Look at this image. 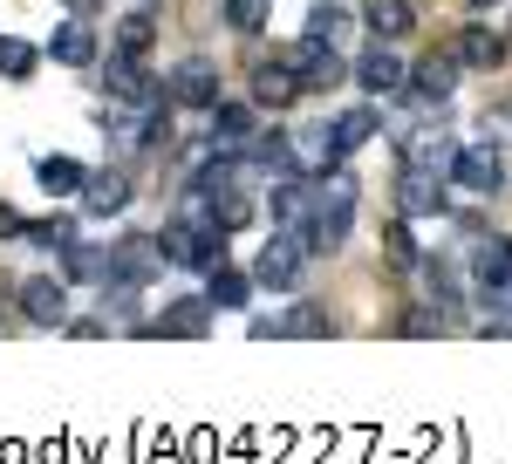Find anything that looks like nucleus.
<instances>
[{"label":"nucleus","mask_w":512,"mask_h":464,"mask_svg":"<svg viewBox=\"0 0 512 464\" xmlns=\"http://www.w3.org/2000/svg\"><path fill=\"white\" fill-rule=\"evenodd\" d=\"M301 267H308V239L280 226L274 239L260 246V260H253V287H274V294H287V287H301Z\"/></svg>","instance_id":"1"},{"label":"nucleus","mask_w":512,"mask_h":464,"mask_svg":"<svg viewBox=\"0 0 512 464\" xmlns=\"http://www.w3.org/2000/svg\"><path fill=\"white\" fill-rule=\"evenodd\" d=\"M396 157H403V164H417V171H444V178H451V157H458V144H451L444 116H417V123L403 130Z\"/></svg>","instance_id":"2"},{"label":"nucleus","mask_w":512,"mask_h":464,"mask_svg":"<svg viewBox=\"0 0 512 464\" xmlns=\"http://www.w3.org/2000/svg\"><path fill=\"white\" fill-rule=\"evenodd\" d=\"M287 69L301 76V89H335V82L349 76V55H342L335 41H315V35H301L294 48H287Z\"/></svg>","instance_id":"3"},{"label":"nucleus","mask_w":512,"mask_h":464,"mask_svg":"<svg viewBox=\"0 0 512 464\" xmlns=\"http://www.w3.org/2000/svg\"><path fill=\"white\" fill-rule=\"evenodd\" d=\"M164 103H178V110H212V103H219V62H205V55L178 62V69L164 76Z\"/></svg>","instance_id":"4"},{"label":"nucleus","mask_w":512,"mask_h":464,"mask_svg":"<svg viewBox=\"0 0 512 464\" xmlns=\"http://www.w3.org/2000/svg\"><path fill=\"white\" fill-rule=\"evenodd\" d=\"M349 76L362 82L369 96H396V89H410V62L396 55L390 41H369V48L355 55V69H349Z\"/></svg>","instance_id":"5"},{"label":"nucleus","mask_w":512,"mask_h":464,"mask_svg":"<svg viewBox=\"0 0 512 464\" xmlns=\"http://www.w3.org/2000/svg\"><path fill=\"white\" fill-rule=\"evenodd\" d=\"M444 185H451L444 171L403 164V171H396V212H403V219H437V212H444Z\"/></svg>","instance_id":"6"},{"label":"nucleus","mask_w":512,"mask_h":464,"mask_svg":"<svg viewBox=\"0 0 512 464\" xmlns=\"http://www.w3.org/2000/svg\"><path fill=\"white\" fill-rule=\"evenodd\" d=\"M110 96L117 103H164V76L158 69H144V55H110Z\"/></svg>","instance_id":"7"},{"label":"nucleus","mask_w":512,"mask_h":464,"mask_svg":"<svg viewBox=\"0 0 512 464\" xmlns=\"http://www.w3.org/2000/svg\"><path fill=\"white\" fill-rule=\"evenodd\" d=\"M451 178H458V185H465V192H499V185H506V157L492 151V144H472V151H458L451 157Z\"/></svg>","instance_id":"8"},{"label":"nucleus","mask_w":512,"mask_h":464,"mask_svg":"<svg viewBox=\"0 0 512 464\" xmlns=\"http://www.w3.org/2000/svg\"><path fill=\"white\" fill-rule=\"evenodd\" d=\"M21 308L35 328H62L69 321V280H21Z\"/></svg>","instance_id":"9"},{"label":"nucleus","mask_w":512,"mask_h":464,"mask_svg":"<svg viewBox=\"0 0 512 464\" xmlns=\"http://www.w3.org/2000/svg\"><path fill=\"white\" fill-rule=\"evenodd\" d=\"M267 212H274V226L301 232L315 219V185L308 178H274V198H267Z\"/></svg>","instance_id":"10"},{"label":"nucleus","mask_w":512,"mask_h":464,"mask_svg":"<svg viewBox=\"0 0 512 464\" xmlns=\"http://www.w3.org/2000/svg\"><path fill=\"white\" fill-rule=\"evenodd\" d=\"M458 76H465L458 55H424V62H410V89H417L424 103H444V96L458 89Z\"/></svg>","instance_id":"11"},{"label":"nucleus","mask_w":512,"mask_h":464,"mask_svg":"<svg viewBox=\"0 0 512 464\" xmlns=\"http://www.w3.org/2000/svg\"><path fill=\"white\" fill-rule=\"evenodd\" d=\"M376 130H383V110H376V103H362V110H342L335 123H328V144H335V164H342L349 151H362V144H369Z\"/></svg>","instance_id":"12"},{"label":"nucleus","mask_w":512,"mask_h":464,"mask_svg":"<svg viewBox=\"0 0 512 464\" xmlns=\"http://www.w3.org/2000/svg\"><path fill=\"white\" fill-rule=\"evenodd\" d=\"M137 198V185H130V171H89L82 178V205L96 212V219H110V212H123Z\"/></svg>","instance_id":"13"},{"label":"nucleus","mask_w":512,"mask_h":464,"mask_svg":"<svg viewBox=\"0 0 512 464\" xmlns=\"http://www.w3.org/2000/svg\"><path fill=\"white\" fill-rule=\"evenodd\" d=\"M294 96H301V76L287 69V55H280V62H260V69H253V103H260V110H287Z\"/></svg>","instance_id":"14"},{"label":"nucleus","mask_w":512,"mask_h":464,"mask_svg":"<svg viewBox=\"0 0 512 464\" xmlns=\"http://www.w3.org/2000/svg\"><path fill=\"white\" fill-rule=\"evenodd\" d=\"M246 164H253V171H274V178H308L301 157H294V144H287L280 130H260V137L246 144Z\"/></svg>","instance_id":"15"},{"label":"nucleus","mask_w":512,"mask_h":464,"mask_svg":"<svg viewBox=\"0 0 512 464\" xmlns=\"http://www.w3.org/2000/svg\"><path fill=\"white\" fill-rule=\"evenodd\" d=\"M205 328H212V301H205V294H192V301H164L158 335H178V342H192V335H205Z\"/></svg>","instance_id":"16"},{"label":"nucleus","mask_w":512,"mask_h":464,"mask_svg":"<svg viewBox=\"0 0 512 464\" xmlns=\"http://www.w3.org/2000/svg\"><path fill=\"white\" fill-rule=\"evenodd\" d=\"M82 178H89V164H76V157H62V151H55V157H35V185L48 198H76Z\"/></svg>","instance_id":"17"},{"label":"nucleus","mask_w":512,"mask_h":464,"mask_svg":"<svg viewBox=\"0 0 512 464\" xmlns=\"http://www.w3.org/2000/svg\"><path fill=\"white\" fill-rule=\"evenodd\" d=\"M205 301H212V308H246V301H253V273L226 267V260L205 267Z\"/></svg>","instance_id":"18"},{"label":"nucleus","mask_w":512,"mask_h":464,"mask_svg":"<svg viewBox=\"0 0 512 464\" xmlns=\"http://www.w3.org/2000/svg\"><path fill=\"white\" fill-rule=\"evenodd\" d=\"M48 55L69 62V69H89V62H96V35H89V21H62V28L48 35Z\"/></svg>","instance_id":"19"},{"label":"nucleus","mask_w":512,"mask_h":464,"mask_svg":"<svg viewBox=\"0 0 512 464\" xmlns=\"http://www.w3.org/2000/svg\"><path fill=\"white\" fill-rule=\"evenodd\" d=\"M451 55H458L465 69H499V62H506V35H492V28H465Z\"/></svg>","instance_id":"20"},{"label":"nucleus","mask_w":512,"mask_h":464,"mask_svg":"<svg viewBox=\"0 0 512 464\" xmlns=\"http://www.w3.org/2000/svg\"><path fill=\"white\" fill-rule=\"evenodd\" d=\"M246 137H253V110H246V103H212V144L233 151Z\"/></svg>","instance_id":"21"},{"label":"nucleus","mask_w":512,"mask_h":464,"mask_svg":"<svg viewBox=\"0 0 512 464\" xmlns=\"http://www.w3.org/2000/svg\"><path fill=\"white\" fill-rule=\"evenodd\" d=\"M362 21H369V35H376V41L410 35V7H403V0H362Z\"/></svg>","instance_id":"22"},{"label":"nucleus","mask_w":512,"mask_h":464,"mask_svg":"<svg viewBox=\"0 0 512 464\" xmlns=\"http://www.w3.org/2000/svg\"><path fill=\"white\" fill-rule=\"evenodd\" d=\"M62 273H69V280H110V253H103V246H62Z\"/></svg>","instance_id":"23"},{"label":"nucleus","mask_w":512,"mask_h":464,"mask_svg":"<svg viewBox=\"0 0 512 464\" xmlns=\"http://www.w3.org/2000/svg\"><path fill=\"white\" fill-rule=\"evenodd\" d=\"M308 35H315V41H335V48H342V35H349V7H335V0L308 7Z\"/></svg>","instance_id":"24"},{"label":"nucleus","mask_w":512,"mask_h":464,"mask_svg":"<svg viewBox=\"0 0 512 464\" xmlns=\"http://www.w3.org/2000/svg\"><path fill=\"white\" fill-rule=\"evenodd\" d=\"M0 76H7V82H28V76H35V48H28L21 35H0Z\"/></svg>","instance_id":"25"},{"label":"nucleus","mask_w":512,"mask_h":464,"mask_svg":"<svg viewBox=\"0 0 512 464\" xmlns=\"http://www.w3.org/2000/svg\"><path fill=\"white\" fill-rule=\"evenodd\" d=\"M158 41V21L151 14H123V28H117V55H144Z\"/></svg>","instance_id":"26"},{"label":"nucleus","mask_w":512,"mask_h":464,"mask_svg":"<svg viewBox=\"0 0 512 464\" xmlns=\"http://www.w3.org/2000/svg\"><path fill=\"white\" fill-rule=\"evenodd\" d=\"M28 239H35V246H76V219H62V212L28 219Z\"/></svg>","instance_id":"27"},{"label":"nucleus","mask_w":512,"mask_h":464,"mask_svg":"<svg viewBox=\"0 0 512 464\" xmlns=\"http://www.w3.org/2000/svg\"><path fill=\"white\" fill-rule=\"evenodd\" d=\"M267 7H274V0H226V21H233L239 35H253V28L267 21Z\"/></svg>","instance_id":"28"},{"label":"nucleus","mask_w":512,"mask_h":464,"mask_svg":"<svg viewBox=\"0 0 512 464\" xmlns=\"http://www.w3.org/2000/svg\"><path fill=\"white\" fill-rule=\"evenodd\" d=\"M280 335H328V314L321 308H294L287 321H280Z\"/></svg>","instance_id":"29"},{"label":"nucleus","mask_w":512,"mask_h":464,"mask_svg":"<svg viewBox=\"0 0 512 464\" xmlns=\"http://www.w3.org/2000/svg\"><path fill=\"white\" fill-rule=\"evenodd\" d=\"M0 239H28V219H21L7 198H0Z\"/></svg>","instance_id":"30"},{"label":"nucleus","mask_w":512,"mask_h":464,"mask_svg":"<svg viewBox=\"0 0 512 464\" xmlns=\"http://www.w3.org/2000/svg\"><path fill=\"white\" fill-rule=\"evenodd\" d=\"M383 246H390L396 260H417V246H410V232H403V226H383Z\"/></svg>","instance_id":"31"},{"label":"nucleus","mask_w":512,"mask_h":464,"mask_svg":"<svg viewBox=\"0 0 512 464\" xmlns=\"http://www.w3.org/2000/svg\"><path fill=\"white\" fill-rule=\"evenodd\" d=\"M69 7H76V14H89V7H96V0H69Z\"/></svg>","instance_id":"32"},{"label":"nucleus","mask_w":512,"mask_h":464,"mask_svg":"<svg viewBox=\"0 0 512 464\" xmlns=\"http://www.w3.org/2000/svg\"><path fill=\"white\" fill-rule=\"evenodd\" d=\"M472 7H492V0H472Z\"/></svg>","instance_id":"33"}]
</instances>
